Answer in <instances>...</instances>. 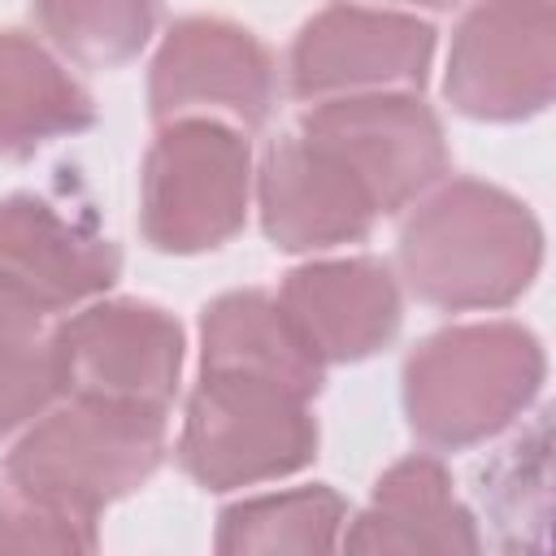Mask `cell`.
Here are the masks:
<instances>
[{
  "instance_id": "obj_1",
  "label": "cell",
  "mask_w": 556,
  "mask_h": 556,
  "mask_svg": "<svg viewBox=\"0 0 556 556\" xmlns=\"http://www.w3.org/2000/svg\"><path fill=\"white\" fill-rule=\"evenodd\" d=\"M395 256L408 291L434 308H508L543 265V230L504 187L452 178L413 208Z\"/></svg>"
},
{
  "instance_id": "obj_2",
  "label": "cell",
  "mask_w": 556,
  "mask_h": 556,
  "mask_svg": "<svg viewBox=\"0 0 556 556\" xmlns=\"http://www.w3.org/2000/svg\"><path fill=\"white\" fill-rule=\"evenodd\" d=\"M547 374L521 321H465L434 330L404 361V413L434 452H465L504 434Z\"/></svg>"
},
{
  "instance_id": "obj_3",
  "label": "cell",
  "mask_w": 556,
  "mask_h": 556,
  "mask_svg": "<svg viewBox=\"0 0 556 556\" xmlns=\"http://www.w3.org/2000/svg\"><path fill=\"white\" fill-rule=\"evenodd\" d=\"M165 456V408L61 395L17 430L4 478L13 491L100 517L113 500L139 491Z\"/></svg>"
},
{
  "instance_id": "obj_4",
  "label": "cell",
  "mask_w": 556,
  "mask_h": 556,
  "mask_svg": "<svg viewBox=\"0 0 556 556\" xmlns=\"http://www.w3.org/2000/svg\"><path fill=\"white\" fill-rule=\"evenodd\" d=\"M317 456L313 395L256 369H200L178 430V465L204 491L300 473Z\"/></svg>"
},
{
  "instance_id": "obj_5",
  "label": "cell",
  "mask_w": 556,
  "mask_h": 556,
  "mask_svg": "<svg viewBox=\"0 0 556 556\" xmlns=\"http://www.w3.org/2000/svg\"><path fill=\"white\" fill-rule=\"evenodd\" d=\"M248 135L217 117L161 122L139 169V235L165 256L213 252L235 239L252 204Z\"/></svg>"
},
{
  "instance_id": "obj_6",
  "label": "cell",
  "mask_w": 556,
  "mask_h": 556,
  "mask_svg": "<svg viewBox=\"0 0 556 556\" xmlns=\"http://www.w3.org/2000/svg\"><path fill=\"white\" fill-rule=\"evenodd\" d=\"M308 139L330 148L369 191L378 213H400L447 174L439 113L417 91H365L317 100L300 113Z\"/></svg>"
},
{
  "instance_id": "obj_7",
  "label": "cell",
  "mask_w": 556,
  "mask_h": 556,
  "mask_svg": "<svg viewBox=\"0 0 556 556\" xmlns=\"http://www.w3.org/2000/svg\"><path fill=\"white\" fill-rule=\"evenodd\" d=\"M552 0H478L452 30L443 96L473 122H521L552 104Z\"/></svg>"
},
{
  "instance_id": "obj_8",
  "label": "cell",
  "mask_w": 556,
  "mask_h": 556,
  "mask_svg": "<svg viewBox=\"0 0 556 556\" xmlns=\"http://www.w3.org/2000/svg\"><path fill=\"white\" fill-rule=\"evenodd\" d=\"M65 395L169 408L182 378V326L148 300H87L52 326Z\"/></svg>"
},
{
  "instance_id": "obj_9",
  "label": "cell",
  "mask_w": 556,
  "mask_h": 556,
  "mask_svg": "<svg viewBox=\"0 0 556 556\" xmlns=\"http://www.w3.org/2000/svg\"><path fill=\"white\" fill-rule=\"evenodd\" d=\"M278 65L269 48L230 17H178L148 70V109L156 122L217 117L239 130L269 122Z\"/></svg>"
},
{
  "instance_id": "obj_10",
  "label": "cell",
  "mask_w": 556,
  "mask_h": 556,
  "mask_svg": "<svg viewBox=\"0 0 556 556\" xmlns=\"http://www.w3.org/2000/svg\"><path fill=\"white\" fill-rule=\"evenodd\" d=\"M434 61V26L365 4H330L313 13L287 52V87L295 100H334L365 91H421Z\"/></svg>"
},
{
  "instance_id": "obj_11",
  "label": "cell",
  "mask_w": 556,
  "mask_h": 556,
  "mask_svg": "<svg viewBox=\"0 0 556 556\" xmlns=\"http://www.w3.org/2000/svg\"><path fill=\"white\" fill-rule=\"evenodd\" d=\"M252 195L265 239L282 252L356 243L382 217L365 182L304 130H291L265 148L252 174Z\"/></svg>"
},
{
  "instance_id": "obj_12",
  "label": "cell",
  "mask_w": 556,
  "mask_h": 556,
  "mask_svg": "<svg viewBox=\"0 0 556 556\" xmlns=\"http://www.w3.org/2000/svg\"><path fill=\"white\" fill-rule=\"evenodd\" d=\"M0 269L48 313H65L117 282L122 252L83 208L39 191H13L0 200Z\"/></svg>"
},
{
  "instance_id": "obj_13",
  "label": "cell",
  "mask_w": 556,
  "mask_h": 556,
  "mask_svg": "<svg viewBox=\"0 0 556 556\" xmlns=\"http://www.w3.org/2000/svg\"><path fill=\"white\" fill-rule=\"evenodd\" d=\"M278 304L321 365H352L382 352L404 317L400 282L374 256L308 261L282 278Z\"/></svg>"
},
{
  "instance_id": "obj_14",
  "label": "cell",
  "mask_w": 556,
  "mask_h": 556,
  "mask_svg": "<svg viewBox=\"0 0 556 556\" xmlns=\"http://www.w3.org/2000/svg\"><path fill=\"white\" fill-rule=\"evenodd\" d=\"M348 552H478V517L456 500L452 473L439 456L413 452L395 460L369 504L343 526Z\"/></svg>"
},
{
  "instance_id": "obj_15",
  "label": "cell",
  "mask_w": 556,
  "mask_h": 556,
  "mask_svg": "<svg viewBox=\"0 0 556 556\" xmlns=\"http://www.w3.org/2000/svg\"><path fill=\"white\" fill-rule=\"evenodd\" d=\"M96 122L87 87L26 30H0V156H35Z\"/></svg>"
},
{
  "instance_id": "obj_16",
  "label": "cell",
  "mask_w": 556,
  "mask_h": 556,
  "mask_svg": "<svg viewBox=\"0 0 556 556\" xmlns=\"http://www.w3.org/2000/svg\"><path fill=\"white\" fill-rule=\"evenodd\" d=\"M200 369H256L317 395L326 365L313 356L278 295L226 291L200 317Z\"/></svg>"
},
{
  "instance_id": "obj_17",
  "label": "cell",
  "mask_w": 556,
  "mask_h": 556,
  "mask_svg": "<svg viewBox=\"0 0 556 556\" xmlns=\"http://www.w3.org/2000/svg\"><path fill=\"white\" fill-rule=\"evenodd\" d=\"M348 526V504L326 482L269 491L222 508L213 547L226 556L239 552H326L339 547Z\"/></svg>"
},
{
  "instance_id": "obj_18",
  "label": "cell",
  "mask_w": 556,
  "mask_h": 556,
  "mask_svg": "<svg viewBox=\"0 0 556 556\" xmlns=\"http://www.w3.org/2000/svg\"><path fill=\"white\" fill-rule=\"evenodd\" d=\"M52 52L87 70H113L143 52L156 26V0H30Z\"/></svg>"
},
{
  "instance_id": "obj_19",
  "label": "cell",
  "mask_w": 556,
  "mask_h": 556,
  "mask_svg": "<svg viewBox=\"0 0 556 556\" xmlns=\"http://www.w3.org/2000/svg\"><path fill=\"white\" fill-rule=\"evenodd\" d=\"M61 395H65V382H61V365L48 334L0 343V439L26 430Z\"/></svg>"
},
{
  "instance_id": "obj_20",
  "label": "cell",
  "mask_w": 556,
  "mask_h": 556,
  "mask_svg": "<svg viewBox=\"0 0 556 556\" xmlns=\"http://www.w3.org/2000/svg\"><path fill=\"white\" fill-rule=\"evenodd\" d=\"M96 517L13 491L0 500V552H96Z\"/></svg>"
},
{
  "instance_id": "obj_21",
  "label": "cell",
  "mask_w": 556,
  "mask_h": 556,
  "mask_svg": "<svg viewBox=\"0 0 556 556\" xmlns=\"http://www.w3.org/2000/svg\"><path fill=\"white\" fill-rule=\"evenodd\" d=\"M43 321H48V308L17 278H9L0 269V343L43 334Z\"/></svg>"
},
{
  "instance_id": "obj_22",
  "label": "cell",
  "mask_w": 556,
  "mask_h": 556,
  "mask_svg": "<svg viewBox=\"0 0 556 556\" xmlns=\"http://www.w3.org/2000/svg\"><path fill=\"white\" fill-rule=\"evenodd\" d=\"M391 4H413V9H434V13H443V9H456L460 0H391Z\"/></svg>"
}]
</instances>
